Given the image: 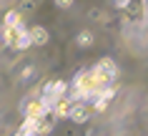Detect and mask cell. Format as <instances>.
Here are the masks:
<instances>
[{
  "label": "cell",
  "instance_id": "obj_1",
  "mask_svg": "<svg viewBox=\"0 0 148 136\" xmlns=\"http://www.w3.org/2000/svg\"><path fill=\"white\" fill-rule=\"evenodd\" d=\"M63 96H68V83H65V81H50V83H45V88H43L40 101H43L45 108H53L55 101L63 98Z\"/></svg>",
  "mask_w": 148,
  "mask_h": 136
},
{
  "label": "cell",
  "instance_id": "obj_2",
  "mask_svg": "<svg viewBox=\"0 0 148 136\" xmlns=\"http://www.w3.org/2000/svg\"><path fill=\"white\" fill-rule=\"evenodd\" d=\"M45 106H43V101L40 98H28L25 101V108H23V113H25V119H30V121H40L43 116H45Z\"/></svg>",
  "mask_w": 148,
  "mask_h": 136
},
{
  "label": "cell",
  "instance_id": "obj_3",
  "mask_svg": "<svg viewBox=\"0 0 148 136\" xmlns=\"http://www.w3.org/2000/svg\"><path fill=\"white\" fill-rule=\"evenodd\" d=\"M23 35H25V28H23V25H15V28L3 25V43L10 46V48H18V43H20Z\"/></svg>",
  "mask_w": 148,
  "mask_h": 136
},
{
  "label": "cell",
  "instance_id": "obj_4",
  "mask_svg": "<svg viewBox=\"0 0 148 136\" xmlns=\"http://www.w3.org/2000/svg\"><path fill=\"white\" fill-rule=\"evenodd\" d=\"M73 108H75V101H73L70 96H63V98H58V101H55L53 113H55V119H68Z\"/></svg>",
  "mask_w": 148,
  "mask_h": 136
},
{
  "label": "cell",
  "instance_id": "obj_5",
  "mask_svg": "<svg viewBox=\"0 0 148 136\" xmlns=\"http://www.w3.org/2000/svg\"><path fill=\"white\" fill-rule=\"evenodd\" d=\"M28 33V40H30V46H45L48 43V30L43 28V25H33Z\"/></svg>",
  "mask_w": 148,
  "mask_h": 136
},
{
  "label": "cell",
  "instance_id": "obj_6",
  "mask_svg": "<svg viewBox=\"0 0 148 136\" xmlns=\"http://www.w3.org/2000/svg\"><path fill=\"white\" fill-rule=\"evenodd\" d=\"M88 116H90V104H75L68 119H73L75 124H83V121H88Z\"/></svg>",
  "mask_w": 148,
  "mask_h": 136
},
{
  "label": "cell",
  "instance_id": "obj_7",
  "mask_svg": "<svg viewBox=\"0 0 148 136\" xmlns=\"http://www.w3.org/2000/svg\"><path fill=\"white\" fill-rule=\"evenodd\" d=\"M95 66H98L101 71L110 73V76H116V73H118V68H116V61H113V58H101V61H98Z\"/></svg>",
  "mask_w": 148,
  "mask_h": 136
},
{
  "label": "cell",
  "instance_id": "obj_8",
  "mask_svg": "<svg viewBox=\"0 0 148 136\" xmlns=\"http://www.w3.org/2000/svg\"><path fill=\"white\" fill-rule=\"evenodd\" d=\"M23 23V15H20V10H8V15H5V25L8 28H15V25Z\"/></svg>",
  "mask_w": 148,
  "mask_h": 136
},
{
  "label": "cell",
  "instance_id": "obj_9",
  "mask_svg": "<svg viewBox=\"0 0 148 136\" xmlns=\"http://www.w3.org/2000/svg\"><path fill=\"white\" fill-rule=\"evenodd\" d=\"M75 43H78L80 48H90V46H93V33H90V30H83V33H78Z\"/></svg>",
  "mask_w": 148,
  "mask_h": 136
},
{
  "label": "cell",
  "instance_id": "obj_10",
  "mask_svg": "<svg viewBox=\"0 0 148 136\" xmlns=\"http://www.w3.org/2000/svg\"><path fill=\"white\" fill-rule=\"evenodd\" d=\"M50 131H53V121L40 119V121H38V126H35V136H48Z\"/></svg>",
  "mask_w": 148,
  "mask_h": 136
},
{
  "label": "cell",
  "instance_id": "obj_11",
  "mask_svg": "<svg viewBox=\"0 0 148 136\" xmlns=\"http://www.w3.org/2000/svg\"><path fill=\"white\" fill-rule=\"evenodd\" d=\"M30 76H33V68H30V66H28V68H25V71H23V76H20V78H23V81H28V78H30Z\"/></svg>",
  "mask_w": 148,
  "mask_h": 136
},
{
  "label": "cell",
  "instance_id": "obj_12",
  "mask_svg": "<svg viewBox=\"0 0 148 136\" xmlns=\"http://www.w3.org/2000/svg\"><path fill=\"white\" fill-rule=\"evenodd\" d=\"M55 5H58V8H63V10H65V8H70L73 3H70V0H60V3H55Z\"/></svg>",
  "mask_w": 148,
  "mask_h": 136
},
{
  "label": "cell",
  "instance_id": "obj_13",
  "mask_svg": "<svg viewBox=\"0 0 148 136\" xmlns=\"http://www.w3.org/2000/svg\"><path fill=\"white\" fill-rule=\"evenodd\" d=\"M15 136H18V134H15Z\"/></svg>",
  "mask_w": 148,
  "mask_h": 136
}]
</instances>
